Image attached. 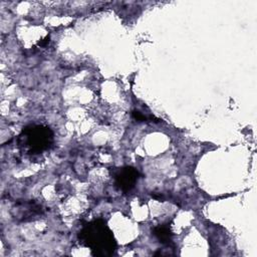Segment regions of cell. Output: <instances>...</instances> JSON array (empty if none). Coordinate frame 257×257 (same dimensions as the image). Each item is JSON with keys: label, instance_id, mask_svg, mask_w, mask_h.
Here are the masks:
<instances>
[{"label": "cell", "instance_id": "obj_1", "mask_svg": "<svg viewBox=\"0 0 257 257\" xmlns=\"http://www.w3.org/2000/svg\"><path fill=\"white\" fill-rule=\"evenodd\" d=\"M82 236L87 246L94 250L96 254H109L114 248V241L110 231L99 221L88 224L87 227L83 229Z\"/></svg>", "mask_w": 257, "mask_h": 257}, {"label": "cell", "instance_id": "obj_2", "mask_svg": "<svg viewBox=\"0 0 257 257\" xmlns=\"http://www.w3.org/2000/svg\"><path fill=\"white\" fill-rule=\"evenodd\" d=\"M20 145L29 150L30 153H39L48 148L52 141V134L47 127L33 125L23 131L20 136Z\"/></svg>", "mask_w": 257, "mask_h": 257}, {"label": "cell", "instance_id": "obj_3", "mask_svg": "<svg viewBox=\"0 0 257 257\" xmlns=\"http://www.w3.org/2000/svg\"><path fill=\"white\" fill-rule=\"evenodd\" d=\"M138 180V172L133 168H123L116 175V184L123 191H130L134 188Z\"/></svg>", "mask_w": 257, "mask_h": 257}, {"label": "cell", "instance_id": "obj_4", "mask_svg": "<svg viewBox=\"0 0 257 257\" xmlns=\"http://www.w3.org/2000/svg\"><path fill=\"white\" fill-rule=\"evenodd\" d=\"M155 235L163 243L170 242V240H171V232H170L169 228L165 227V226H161V227L157 228L155 230Z\"/></svg>", "mask_w": 257, "mask_h": 257}]
</instances>
